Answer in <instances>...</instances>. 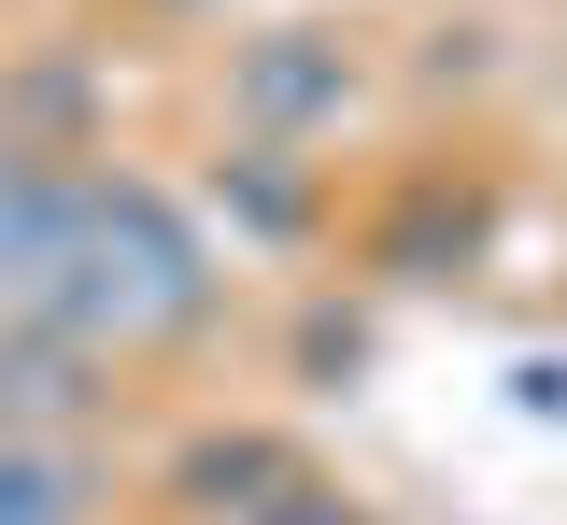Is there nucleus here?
I'll list each match as a JSON object with an SVG mask.
<instances>
[{
    "mask_svg": "<svg viewBox=\"0 0 567 525\" xmlns=\"http://www.w3.org/2000/svg\"><path fill=\"white\" fill-rule=\"evenodd\" d=\"M284 483H312V469H298L284 441H256V426H241V441H185V454H171V497H185V512H213V525L270 512Z\"/></svg>",
    "mask_w": 567,
    "mask_h": 525,
    "instance_id": "20e7f679",
    "label": "nucleus"
},
{
    "mask_svg": "<svg viewBox=\"0 0 567 525\" xmlns=\"http://www.w3.org/2000/svg\"><path fill=\"white\" fill-rule=\"evenodd\" d=\"M213 299H227V270L156 171L29 156L0 185V327L71 341L85 370H142V356H185Z\"/></svg>",
    "mask_w": 567,
    "mask_h": 525,
    "instance_id": "f257e3e1",
    "label": "nucleus"
},
{
    "mask_svg": "<svg viewBox=\"0 0 567 525\" xmlns=\"http://www.w3.org/2000/svg\"><path fill=\"white\" fill-rule=\"evenodd\" d=\"M100 383L71 341H29V327H0V441H71L85 412H100Z\"/></svg>",
    "mask_w": 567,
    "mask_h": 525,
    "instance_id": "7ed1b4c3",
    "label": "nucleus"
},
{
    "mask_svg": "<svg viewBox=\"0 0 567 525\" xmlns=\"http://www.w3.org/2000/svg\"><path fill=\"white\" fill-rule=\"evenodd\" d=\"M0 525H85V454L71 441H0Z\"/></svg>",
    "mask_w": 567,
    "mask_h": 525,
    "instance_id": "39448f33",
    "label": "nucleus"
},
{
    "mask_svg": "<svg viewBox=\"0 0 567 525\" xmlns=\"http://www.w3.org/2000/svg\"><path fill=\"white\" fill-rule=\"evenodd\" d=\"M14 171H29V143H14V128H0V185H14Z\"/></svg>",
    "mask_w": 567,
    "mask_h": 525,
    "instance_id": "0eeeda50",
    "label": "nucleus"
},
{
    "mask_svg": "<svg viewBox=\"0 0 567 525\" xmlns=\"http://www.w3.org/2000/svg\"><path fill=\"white\" fill-rule=\"evenodd\" d=\"M354 100V58L341 43H312V29H270L256 58H241V114H256V143H298L312 114H341Z\"/></svg>",
    "mask_w": 567,
    "mask_h": 525,
    "instance_id": "f03ea898",
    "label": "nucleus"
},
{
    "mask_svg": "<svg viewBox=\"0 0 567 525\" xmlns=\"http://www.w3.org/2000/svg\"><path fill=\"white\" fill-rule=\"evenodd\" d=\"M241 525H383L369 497H341V483H284L270 512H241Z\"/></svg>",
    "mask_w": 567,
    "mask_h": 525,
    "instance_id": "423d86ee",
    "label": "nucleus"
}]
</instances>
